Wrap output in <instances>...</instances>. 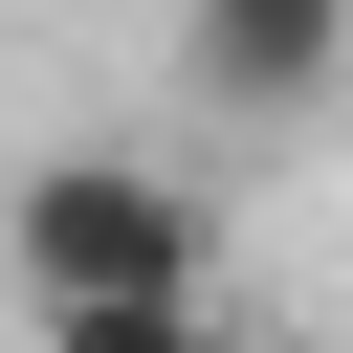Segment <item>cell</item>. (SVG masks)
<instances>
[{"label": "cell", "instance_id": "6da1fadb", "mask_svg": "<svg viewBox=\"0 0 353 353\" xmlns=\"http://www.w3.org/2000/svg\"><path fill=\"white\" fill-rule=\"evenodd\" d=\"M0 265H22V309H176V287H221V221L154 154H44L0 199Z\"/></svg>", "mask_w": 353, "mask_h": 353}, {"label": "cell", "instance_id": "7a4b0ae2", "mask_svg": "<svg viewBox=\"0 0 353 353\" xmlns=\"http://www.w3.org/2000/svg\"><path fill=\"white\" fill-rule=\"evenodd\" d=\"M176 44H199L221 110H309V88H353V0H176Z\"/></svg>", "mask_w": 353, "mask_h": 353}, {"label": "cell", "instance_id": "3957f363", "mask_svg": "<svg viewBox=\"0 0 353 353\" xmlns=\"http://www.w3.org/2000/svg\"><path fill=\"white\" fill-rule=\"evenodd\" d=\"M44 353H265V331H221V287H176V309H44Z\"/></svg>", "mask_w": 353, "mask_h": 353}]
</instances>
